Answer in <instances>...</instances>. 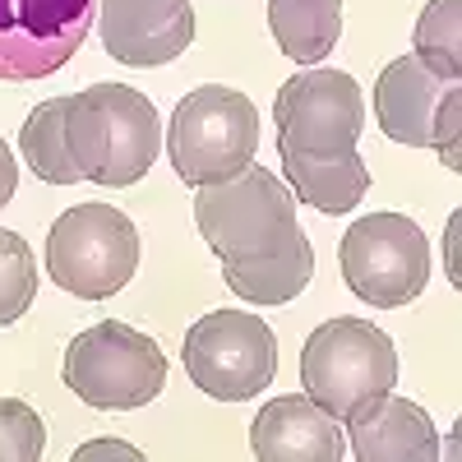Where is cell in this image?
Here are the masks:
<instances>
[{
    "label": "cell",
    "mask_w": 462,
    "mask_h": 462,
    "mask_svg": "<svg viewBox=\"0 0 462 462\" xmlns=\"http://www.w3.org/2000/svg\"><path fill=\"white\" fill-rule=\"evenodd\" d=\"M65 143L84 180L125 189L148 176L162 152V121L148 93L130 84H88L69 97Z\"/></svg>",
    "instance_id": "cell-1"
},
{
    "label": "cell",
    "mask_w": 462,
    "mask_h": 462,
    "mask_svg": "<svg viewBox=\"0 0 462 462\" xmlns=\"http://www.w3.org/2000/svg\"><path fill=\"white\" fill-rule=\"evenodd\" d=\"M195 226L222 263L273 254L305 236L296 222V195L259 162L226 180L195 185Z\"/></svg>",
    "instance_id": "cell-2"
},
{
    "label": "cell",
    "mask_w": 462,
    "mask_h": 462,
    "mask_svg": "<svg viewBox=\"0 0 462 462\" xmlns=\"http://www.w3.org/2000/svg\"><path fill=\"white\" fill-rule=\"evenodd\" d=\"M167 152L185 185H208L245 171L259 152L254 102L226 84H204L185 93L167 125Z\"/></svg>",
    "instance_id": "cell-3"
},
{
    "label": "cell",
    "mask_w": 462,
    "mask_h": 462,
    "mask_svg": "<svg viewBox=\"0 0 462 462\" xmlns=\"http://www.w3.org/2000/svg\"><path fill=\"white\" fill-rule=\"evenodd\" d=\"M398 383L393 337L370 319L337 315L319 324L300 346V389L328 416H346L356 402L379 398Z\"/></svg>",
    "instance_id": "cell-4"
},
{
    "label": "cell",
    "mask_w": 462,
    "mask_h": 462,
    "mask_svg": "<svg viewBox=\"0 0 462 462\" xmlns=\"http://www.w3.org/2000/svg\"><path fill=\"white\" fill-rule=\"evenodd\" d=\"M65 383L74 398L97 411H134L162 393L167 361L148 333L121 319H102L74 333V342L65 346Z\"/></svg>",
    "instance_id": "cell-5"
},
{
    "label": "cell",
    "mask_w": 462,
    "mask_h": 462,
    "mask_svg": "<svg viewBox=\"0 0 462 462\" xmlns=\"http://www.w3.org/2000/svg\"><path fill=\"white\" fill-rule=\"evenodd\" d=\"M47 273L79 300H106L139 273V231L111 204H74L51 222Z\"/></svg>",
    "instance_id": "cell-6"
},
{
    "label": "cell",
    "mask_w": 462,
    "mask_h": 462,
    "mask_svg": "<svg viewBox=\"0 0 462 462\" xmlns=\"http://www.w3.org/2000/svg\"><path fill=\"white\" fill-rule=\"evenodd\" d=\"M342 282L374 310L411 305L430 282V241L402 213H365L337 245Z\"/></svg>",
    "instance_id": "cell-7"
},
{
    "label": "cell",
    "mask_w": 462,
    "mask_h": 462,
    "mask_svg": "<svg viewBox=\"0 0 462 462\" xmlns=\"http://www.w3.org/2000/svg\"><path fill=\"white\" fill-rule=\"evenodd\" d=\"M180 356L199 393L217 402H250L278 374V337L250 310H213L189 324Z\"/></svg>",
    "instance_id": "cell-8"
},
{
    "label": "cell",
    "mask_w": 462,
    "mask_h": 462,
    "mask_svg": "<svg viewBox=\"0 0 462 462\" xmlns=\"http://www.w3.org/2000/svg\"><path fill=\"white\" fill-rule=\"evenodd\" d=\"M273 125H278V152L324 158V152L356 148L365 130V93L342 69L291 74L273 97Z\"/></svg>",
    "instance_id": "cell-9"
},
{
    "label": "cell",
    "mask_w": 462,
    "mask_h": 462,
    "mask_svg": "<svg viewBox=\"0 0 462 462\" xmlns=\"http://www.w3.org/2000/svg\"><path fill=\"white\" fill-rule=\"evenodd\" d=\"M97 0H0V79H47L93 28Z\"/></svg>",
    "instance_id": "cell-10"
},
{
    "label": "cell",
    "mask_w": 462,
    "mask_h": 462,
    "mask_svg": "<svg viewBox=\"0 0 462 462\" xmlns=\"http://www.w3.org/2000/svg\"><path fill=\"white\" fill-rule=\"evenodd\" d=\"M102 51L130 69L171 65L195 42L189 0H97Z\"/></svg>",
    "instance_id": "cell-11"
},
{
    "label": "cell",
    "mask_w": 462,
    "mask_h": 462,
    "mask_svg": "<svg viewBox=\"0 0 462 462\" xmlns=\"http://www.w3.org/2000/svg\"><path fill=\"white\" fill-rule=\"evenodd\" d=\"M346 453L361 462H435L439 457V435L426 407L398 398L393 389L356 402L342 416Z\"/></svg>",
    "instance_id": "cell-12"
},
{
    "label": "cell",
    "mask_w": 462,
    "mask_h": 462,
    "mask_svg": "<svg viewBox=\"0 0 462 462\" xmlns=\"http://www.w3.org/2000/svg\"><path fill=\"white\" fill-rule=\"evenodd\" d=\"M250 453L259 462H342L346 457V435L337 416H328L310 398H273L259 407L250 426Z\"/></svg>",
    "instance_id": "cell-13"
},
{
    "label": "cell",
    "mask_w": 462,
    "mask_h": 462,
    "mask_svg": "<svg viewBox=\"0 0 462 462\" xmlns=\"http://www.w3.org/2000/svg\"><path fill=\"white\" fill-rule=\"evenodd\" d=\"M453 84L439 79L435 69H426L416 56H398L383 65L374 79V121L393 143L407 148H430V125L435 111Z\"/></svg>",
    "instance_id": "cell-14"
},
{
    "label": "cell",
    "mask_w": 462,
    "mask_h": 462,
    "mask_svg": "<svg viewBox=\"0 0 462 462\" xmlns=\"http://www.w3.org/2000/svg\"><path fill=\"white\" fill-rule=\"evenodd\" d=\"M282 176L287 189L310 204L319 213H352L365 189H370V167L356 148H342V152H324V158H305V152H282Z\"/></svg>",
    "instance_id": "cell-15"
},
{
    "label": "cell",
    "mask_w": 462,
    "mask_h": 462,
    "mask_svg": "<svg viewBox=\"0 0 462 462\" xmlns=\"http://www.w3.org/2000/svg\"><path fill=\"white\" fill-rule=\"evenodd\" d=\"M315 278V245L310 236L291 241L287 250L259 254V259H231L222 263V282L231 296H241L250 305H287L296 300Z\"/></svg>",
    "instance_id": "cell-16"
},
{
    "label": "cell",
    "mask_w": 462,
    "mask_h": 462,
    "mask_svg": "<svg viewBox=\"0 0 462 462\" xmlns=\"http://www.w3.org/2000/svg\"><path fill=\"white\" fill-rule=\"evenodd\" d=\"M268 28L282 56L296 65H319L342 37V0H268Z\"/></svg>",
    "instance_id": "cell-17"
},
{
    "label": "cell",
    "mask_w": 462,
    "mask_h": 462,
    "mask_svg": "<svg viewBox=\"0 0 462 462\" xmlns=\"http://www.w3.org/2000/svg\"><path fill=\"white\" fill-rule=\"evenodd\" d=\"M65 111H69V97H51V102L37 106L19 130L23 162L47 185H79L84 180L74 158H69V143H65Z\"/></svg>",
    "instance_id": "cell-18"
},
{
    "label": "cell",
    "mask_w": 462,
    "mask_h": 462,
    "mask_svg": "<svg viewBox=\"0 0 462 462\" xmlns=\"http://www.w3.org/2000/svg\"><path fill=\"white\" fill-rule=\"evenodd\" d=\"M426 69L439 79L462 84V0H430L416 19V51Z\"/></svg>",
    "instance_id": "cell-19"
},
{
    "label": "cell",
    "mask_w": 462,
    "mask_h": 462,
    "mask_svg": "<svg viewBox=\"0 0 462 462\" xmlns=\"http://www.w3.org/2000/svg\"><path fill=\"white\" fill-rule=\"evenodd\" d=\"M37 296V259L19 231L0 226V328L19 324Z\"/></svg>",
    "instance_id": "cell-20"
},
{
    "label": "cell",
    "mask_w": 462,
    "mask_h": 462,
    "mask_svg": "<svg viewBox=\"0 0 462 462\" xmlns=\"http://www.w3.org/2000/svg\"><path fill=\"white\" fill-rule=\"evenodd\" d=\"M47 453V426L37 407L0 398V462H37Z\"/></svg>",
    "instance_id": "cell-21"
},
{
    "label": "cell",
    "mask_w": 462,
    "mask_h": 462,
    "mask_svg": "<svg viewBox=\"0 0 462 462\" xmlns=\"http://www.w3.org/2000/svg\"><path fill=\"white\" fill-rule=\"evenodd\" d=\"M430 148L444 158V167L448 171H457L462 167V84H453L448 93H444V102H439V111H435V125H430Z\"/></svg>",
    "instance_id": "cell-22"
},
{
    "label": "cell",
    "mask_w": 462,
    "mask_h": 462,
    "mask_svg": "<svg viewBox=\"0 0 462 462\" xmlns=\"http://www.w3.org/2000/svg\"><path fill=\"white\" fill-rule=\"evenodd\" d=\"M69 462H143V453L125 439H93L84 448H74Z\"/></svg>",
    "instance_id": "cell-23"
},
{
    "label": "cell",
    "mask_w": 462,
    "mask_h": 462,
    "mask_svg": "<svg viewBox=\"0 0 462 462\" xmlns=\"http://www.w3.org/2000/svg\"><path fill=\"white\" fill-rule=\"evenodd\" d=\"M462 213L453 208V217H448V226H444V263H448V278L457 282L462 278Z\"/></svg>",
    "instance_id": "cell-24"
},
{
    "label": "cell",
    "mask_w": 462,
    "mask_h": 462,
    "mask_svg": "<svg viewBox=\"0 0 462 462\" xmlns=\"http://www.w3.org/2000/svg\"><path fill=\"white\" fill-rule=\"evenodd\" d=\"M14 185H19V162H14L10 143L0 139V208H5V204L14 199Z\"/></svg>",
    "instance_id": "cell-25"
}]
</instances>
